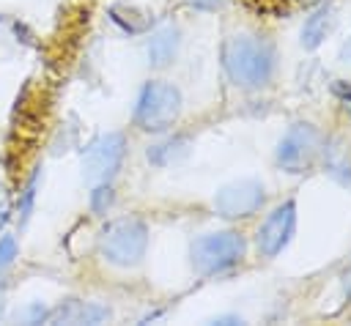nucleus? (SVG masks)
<instances>
[{
    "label": "nucleus",
    "mask_w": 351,
    "mask_h": 326,
    "mask_svg": "<svg viewBox=\"0 0 351 326\" xmlns=\"http://www.w3.org/2000/svg\"><path fill=\"white\" fill-rule=\"evenodd\" d=\"M222 68L239 88H263L274 77L277 52L266 38L236 33L222 44Z\"/></svg>",
    "instance_id": "f257e3e1"
},
{
    "label": "nucleus",
    "mask_w": 351,
    "mask_h": 326,
    "mask_svg": "<svg viewBox=\"0 0 351 326\" xmlns=\"http://www.w3.org/2000/svg\"><path fill=\"white\" fill-rule=\"evenodd\" d=\"M96 249L110 266L132 268L148 252V225L137 216L110 219L96 236Z\"/></svg>",
    "instance_id": "f03ea898"
},
{
    "label": "nucleus",
    "mask_w": 351,
    "mask_h": 326,
    "mask_svg": "<svg viewBox=\"0 0 351 326\" xmlns=\"http://www.w3.org/2000/svg\"><path fill=\"white\" fill-rule=\"evenodd\" d=\"M181 115V90L173 82L151 79L140 88L134 104V123L143 131L162 134L167 131Z\"/></svg>",
    "instance_id": "7ed1b4c3"
},
{
    "label": "nucleus",
    "mask_w": 351,
    "mask_h": 326,
    "mask_svg": "<svg viewBox=\"0 0 351 326\" xmlns=\"http://www.w3.org/2000/svg\"><path fill=\"white\" fill-rule=\"evenodd\" d=\"M244 252H247V244L233 230L206 233L189 249L192 266L200 277H214V274H222V271L239 266L244 260Z\"/></svg>",
    "instance_id": "20e7f679"
},
{
    "label": "nucleus",
    "mask_w": 351,
    "mask_h": 326,
    "mask_svg": "<svg viewBox=\"0 0 351 326\" xmlns=\"http://www.w3.org/2000/svg\"><path fill=\"white\" fill-rule=\"evenodd\" d=\"M126 156V137L121 131H104L82 151V178L93 184H110Z\"/></svg>",
    "instance_id": "39448f33"
},
{
    "label": "nucleus",
    "mask_w": 351,
    "mask_h": 326,
    "mask_svg": "<svg viewBox=\"0 0 351 326\" xmlns=\"http://www.w3.org/2000/svg\"><path fill=\"white\" fill-rule=\"evenodd\" d=\"M324 153V134L313 123H293L277 145V164L288 173L310 170Z\"/></svg>",
    "instance_id": "423d86ee"
},
{
    "label": "nucleus",
    "mask_w": 351,
    "mask_h": 326,
    "mask_svg": "<svg viewBox=\"0 0 351 326\" xmlns=\"http://www.w3.org/2000/svg\"><path fill=\"white\" fill-rule=\"evenodd\" d=\"M266 195H263V184L255 178H241V181H230L225 184L211 205L222 219H247L250 214H255L263 205Z\"/></svg>",
    "instance_id": "0eeeda50"
},
{
    "label": "nucleus",
    "mask_w": 351,
    "mask_h": 326,
    "mask_svg": "<svg viewBox=\"0 0 351 326\" xmlns=\"http://www.w3.org/2000/svg\"><path fill=\"white\" fill-rule=\"evenodd\" d=\"M293 230H296V203L285 200L258 227V249H261V255H266V258L280 255L291 244Z\"/></svg>",
    "instance_id": "6e6552de"
},
{
    "label": "nucleus",
    "mask_w": 351,
    "mask_h": 326,
    "mask_svg": "<svg viewBox=\"0 0 351 326\" xmlns=\"http://www.w3.org/2000/svg\"><path fill=\"white\" fill-rule=\"evenodd\" d=\"M112 318V310L99 301H80V299H66L58 307L47 310L44 323H104Z\"/></svg>",
    "instance_id": "1a4fd4ad"
},
{
    "label": "nucleus",
    "mask_w": 351,
    "mask_h": 326,
    "mask_svg": "<svg viewBox=\"0 0 351 326\" xmlns=\"http://www.w3.org/2000/svg\"><path fill=\"white\" fill-rule=\"evenodd\" d=\"M178 44H181V33L176 25H162L151 33L148 44H145V55H148V63L154 68H165L176 60L178 55Z\"/></svg>",
    "instance_id": "9d476101"
},
{
    "label": "nucleus",
    "mask_w": 351,
    "mask_h": 326,
    "mask_svg": "<svg viewBox=\"0 0 351 326\" xmlns=\"http://www.w3.org/2000/svg\"><path fill=\"white\" fill-rule=\"evenodd\" d=\"M332 25H335V8H332V5H321L313 16H307V22H304V27H302V47L315 49V47L329 36Z\"/></svg>",
    "instance_id": "9b49d317"
},
{
    "label": "nucleus",
    "mask_w": 351,
    "mask_h": 326,
    "mask_svg": "<svg viewBox=\"0 0 351 326\" xmlns=\"http://www.w3.org/2000/svg\"><path fill=\"white\" fill-rule=\"evenodd\" d=\"M189 142L184 140V137H173V140H165V142H159V145H151L148 148V162H154V164H159V167H167V164H173V162H178L181 156H186V148Z\"/></svg>",
    "instance_id": "f8f14e48"
},
{
    "label": "nucleus",
    "mask_w": 351,
    "mask_h": 326,
    "mask_svg": "<svg viewBox=\"0 0 351 326\" xmlns=\"http://www.w3.org/2000/svg\"><path fill=\"white\" fill-rule=\"evenodd\" d=\"M38 184H41V170H36V173L27 178V184H25V189H22V195H19V203H16V216H19V222H27V216H30V211H33V203H36V195H38Z\"/></svg>",
    "instance_id": "ddd939ff"
},
{
    "label": "nucleus",
    "mask_w": 351,
    "mask_h": 326,
    "mask_svg": "<svg viewBox=\"0 0 351 326\" xmlns=\"http://www.w3.org/2000/svg\"><path fill=\"white\" fill-rule=\"evenodd\" d=\"M137 14H143V11H140V8H134V5H112V8H110L112 22H115V25H121L126 33H143V30H145L140 22H134V16H137Z\"/></svg>",
    "instance_id": "4468645a"
},
{
    "label": "nucleus",
    "mask_w": 351,
    "mask_h": 326,
    "mask_svg": "<svg viewBox=\"0 0 351 326\" xmlns=\"http://www.w3.org/2000/svg\"><path fill=\"white\" fill-rule=\"evenodd\" d=\"M115 203V192L110 184H93V192H90V208L96 214H107L110 205Z\"/></svg>",
    "instance_id": "2eb2a0df"
},
{
    "label": "nucleus",
    "mask_w": 351,
    "mask_h": 326,
    "mask_svg": "<svg viewBox=\"0 0 351 326\" xmlns=\"http://www.w3.org/2000/svg\"><path fill=\"white\" fill-rule=\"evenodd\" d=\"M16 238L14 236H0V271H5L11 263H14V258H16Z\"/></svg>",
    "instance_id": "dca6fc26"
},
{
    "label": "nucleus",
    "mask_w": 351,
    "mask_h": 326,
    "mask_svg": "<svg viewBox=\"0 0 351 326\" xmlns=\"http://www.w3.org/2000/svg\"><path fill=\"white\" fill-rule=\"evenodd\" d=\"M186 5H192V8H197V11H219V8H225L230 0H184Z\"/></svg>",
    "instance_id": "f3484780"
},
{
    "label": "nucleus",
    "mask_w": 351,
    "mask_h": 326,
    "mask_svg": "<svg viewBox=\"0 0 351 326\" xmlns=\"http://www.w3.org/2000/svg\"><path fill=\"white\" fill-rule=\"evenodd\" d=\"M8 214H11V200H8L5 186H0V227L8 222Z\"/></svg>",
    "instance_id": "a211bd4d"
},
{
    "label": "nucleus",
    "mask_w": 351,
    "mask_h": 326,
    "mask_svg": "<svg viewBox=\"0 0 351 326\" xmlns=\"http://www.w3.org/2000/svg\"><path fill=\"white\" fill-rule=\"evenodd\" d=\"M335 90L343 96V101H346V107H348V104H351V85H346V82H337V85H335Z\"/></svg>",
    "instance_id": "6ab92c4d"
},
{
    "label": "nucleus",
    "mask_w": 351,
    "mask_h": 326,
    "mask_svg": "<svg viewBox=\"0 0 351 326\" xmlns=\"http://www.w3.org/2000/svg\"><path fill=\"white\" fill-rule=\"evenodd\" d=\"M5 304H8V290H5V285L0 282V321H3V315H5Z\"/></svg>",
    "instance_id": "aec40b11"
},
{
    "label": "nucleus",
    "mask_w": 351,
    "mask_h": 326,
    "mask_svg": "<svg viewBox=\"0 0 351 326\" xmlns=\"http://www.w3.org/2000/svg\"><path fill=\"white\" fill-rule=\"evenodd\" d=\"M346 293H348V299H351V277H348V285H346Z\"/></svg>",
    "instance_id": "412c9836"
}]
</instances>
